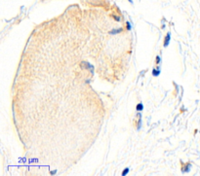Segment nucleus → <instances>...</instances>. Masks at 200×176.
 <instances>
[{"instance_id":"obj_1","label":"nucleus","mask_w":200,"mask_h":176,"mask_svg":"<svg viewBox=\"0 0 200 176\" xmlns=\"http://www.w3.org/2000/svg\"><path fill=\"white\" fill-rule=\"evenodd\" d=\"M170 40H171V33L168 32L166 34V36H165L164 38V41H163V46L164 47H167L169 45V43H170Z\"/></svg>"},{"instance_id":"obj_5","label":"nucleus","mask_w":200,"mask_h":176,"mask_svg":"<svg viewBox=\"0 0 200 176\" xmlns=\"http://www.w3.org/2000/svg\"><path fill=\"white\" fill-rule=\"evenodd\" d=\"M143 108H144L143 104H142V103H139V104L137 105V108H136V109H137V111H142Z\"/></svg>"},{"instance_id":"obj_8","label":"nucleus","mask_w":200,"mask_h":176,"mask_svg":"<svg viewBox=\"0 0 200 176\" xmlns=\"http://www.w3.org/2000/svg\"><path fill=\"white\" fill-rule=\"evenodd\" d=\"M129 172V168H125V170H123V172H122V175H126L128 174Z\"/></svg>"},{"instance_id":"obj_3","label":"nucleus","mask_w":200,"mask_h":176,"mask_svg":"<svg viewBox=\"0 0 200 176\" xmlns=\"http://www.w3.org/2000/svg\"><path fill=\"white\" fill-rule=\"evenodd\" d=\"M138 117H139V120H138V126H137V129L139 130L141 129L142 126V115L141 114H138Z\"/></svg>"},{"instance_id":"obj_4","label":"nucleus","mask_w":200,"mask_h":176,"mask_svg":"<svg viewBox=\"0 0 200 176\" xmlns=\"http://www.w3.org/2000/svg\"><path fill=\"white\" fill-rule=\"evenodd\" d=\"M159 74H160V69H159V67L154 68V69L152 70V75H153L154 77H157Z\"/></svg>"},{"instance_id":"obj_7","label":"nucleus","mask_w":200,"mask_h":176,"mask_svg":"<svg viewBox=\"0 0 200 176\" xmlns=\"http://www.w3.org/2000/svg\"><path fill=\"white\" fill-rule=\"evenodd\" d=\"M155 60H156V63H157V64H159V63L161 62V58H160V57H159V56H157V57H156V58H155Z\"/></svg>"},{"instance_id":"obj_9","label":"nucleus","mask_w":200,"mask_h":176,"mask_svg":"<svg viewBox=\"0 0 200 176\" xmlns=\"http://www.w3.org/2000/svg\"><path fill=\"white\" fill-rule=\"evenodd\" d=\"M126 26H127V30H130V29H131V24H130L128 22H126Z\"/></svg>"},{"instance_id":"obj_2","label":"nucleus","mask_w":200,"mask_h":176,"mask_svg":"<svg viewBox=\"0 0 200 176\" xmlns=\"http://www.w3.org/2000/svg\"><path fill=\"white\" fill-rule=\"evenodd\" d=\"M191 164H184H184H183V167H182V171H183V172L189 171V168H191Z\"/></svg>"},{"instance_id":"obj_6","label":"nucleus","mask_w":200,"mask_h":176,"mask_svg":"<svg viewBox=\"0 0 200 176\" xmlns=\"http://www.w3.org/2000/svg\"><path fill=\"white\" fill-rule=\"evenodd\" d=\"M121 31H122V29H119V30H112L109 33H111V34H115V33H119V32H121Z\"/></svg>"}]
</instances>
